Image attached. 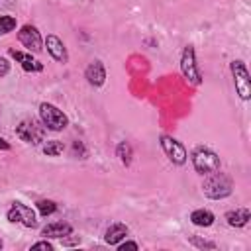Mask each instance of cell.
<instances>
[{
	"instance_id": "44dd1931",
	"label": "cell",
	"mask_w": 251,
	"mask_h": 251,
	"mask_svg": "<svg viewBox=\"0 0 251 251\" xmlns=\"http://www.w3.org/2000/svg\"><path fill=\"white\" fill-rule=\"evenodd\" d=\"M188 241H190L194 247H198V249H216V243H214V241L202 239V237H198V235H188Z\"/></svg>"
},
{
	"instance_id": "cb8c5ba5",
	"label": "cell",
	"mask_w": 251,
	"mask_h": 251,
	"mask_svg": "<svg viewBox=\"0 0 251 251\" xmlns=\"http://www.w3.org/2000/svg\"><path fill=\"white\" fill-rule=\"evenodd\" d=\"M126 249H139V245L135 241H120L118 243V251H126Z\"/></svg>"
},
{
	"instance_id": "30bf717a",
	"label": "cell",
	"mask_w": 251,
	"mask_h": 251,
	"mask_svg": "<svg viewBox=\"0 0 251 251\" xmlns=\"http://www.w3.org/2000/svg\"><path fill=\"white\" fill-rule=\"evenodd\" d=\"M45 47H47V53L57 63H63V65L69 63V51H67V47H65V43H63L61 37H57L55 33H49L45 37Z\"/></svg>"
},
{
	"instance_id": "ac0fdd59",
	"label": "cell",
	"mask_w": 251,
	"mask_h": 251,
	"mask_svg": "<svg viewBox=\"0 0 251 251\" xmlns=\"http://www.w3.org/2000/svg\"><path fill=\"white\" fill-rule=\"evenodd\" d=\"M63 151H65V145L59 139H49V141L43 143V153L47 157H59Z\"/></svg>"
},
{
	"instance_id": "8992f818",
	"label": "cell",
	"mask_w": 251,
	"mask_h": 251,
	"mask_svg": "<svg viewBox=\"0 0 251 251\" xmlns=\"http://www.w3.org/2000/svg\"><path fill=\"white\" fill-rule=\"evenodd\" d=\"M159 141H161V149L165 151V155L169 157L171 163H175V165H184L186 163L188 153H186V149L180 141H176L171 135H161Z\"/></svg>"
},
{
	"instance_id": "603a6c76",
	"label": "cell",
	"mask_w": 251,
	"mask_h": 251,
	"mask_svg": "<svg viewBox=\"0 0 251 251\" xmlns=\"http://www.w3.org/2000/svg\"><path fill=\"white\" fill-rule=\"evenodd\" d=\"M31 249H45V251H53V243H51V241H47V237H45V241H37V243H33V245H31Z\"/></svg>"
},
{
	"instance_id": "277c9868",
	"label": "cell",
	"mask_w": 251,
	"mask_h": 251,
	"mask_svg": "<svg viewBox=\"0 0 251 251\" xmlns=\"http://www.w3.org/2000/svg\"><path fill=\"white\" fill-rule=\"evenodd\" d=\"M229 71H231L233 84H235V90H237L239 98L249 100L251 98V76H249V71H247L245 63L235 59V61L229 63Z\"/></svg>"
},
{
	"instance_id": "e0dca14e",
	"label": "cell",
	"mask_w": 251,
	"mask_h": 251,
	"mask_svg": "<svg viewBox=\"0 0 251 251\" xmlns=\"http://www.w3.org/2000/svg\"><path fill=\"white\" fill-rule=\"evenodd\" d=\"M116 157L120 159L122 165L129 167V165H131V159H133V149H131V145H129L127 141H120V143L116 145Z\"/></svg>"
},
{
	"instance_id": "6da1fadb",
	"label": "cell",
	"mask_w": 251,
	"mask_h": 251,
	"mask_svg": "<svg viewBox=\"0 0 251 251\" xmlns=\"http://www.w3.org/2000/svg\"><path fill=\"white\" fill-rule=\"evenodd\" d=\"M202 192H204V196H208L212 200H224L233 192V182L226 173L216 171V173L206 175V178L202 182Z\"/></svg>"
},
{
	"instance_id": "d6986e66",
	"label": "cell",
	"mask_w": 251,
	"mask_h": 251,
	"mask_svg": "<svg viewBox=\"0 0 251 251\" xmlns=\"http://www.w3.org/2000/svg\"><path fill=\"white\" fill-rule=\"evenodd\" d=\"M35 206H37L39 214H41V216H45V218L57 212V204H55L53 200H37V202H35Z\"/></svg>"
},
{
	"instance_id": "3957f363",
	"label": "cell",
	"mask_w": 251,
	"mask_h": 251,
	"mask_svg": "<svg viewBox=\"0 0 251 251\" xmlns=\"http://www.w3.org/2000/svg\"><path fill=\"white\" fill-rule=\"evenodd\" d=\"M39 118H41L43 126L51 131H61L69 126V118L63 114V110H59L51 102H41L39 104Z\"/></svg>"
},
{
	"instance_id": "ba28073f",
	"label": "cell",
	"mask_w": 251,
	"mask_h": 251,
	"mask_svg": "<svg viewBox=\"0 0 251 251\" xmlns=\"http://www.w3.org/2000/svg\"><path fill=\"white\" fill-rule=\"evenodd\" d=\"M6 216H8V220H10L12 224H22V226H25V227H35V226H37L35 212H33L29 206L22 204V202H14Z\"/></svg>"
},
{
	"instance_id": "7c38bea8",
	"label": "cell",
	"mask_w": 251,
	"mask_h": 251,
	"mask_svg": "<svg viewBox=\"0 0 251 251\" xmlns=\"http://www.w3.org/2000/svg\"><path fill=\"white\" fill-rule=\"evenodd\" d=\"M8 53H10V57H14L22 65L24 71H27V73H39V71H43V63H39L37 59H33L29 53L16 51V49H10Z\"/></svg>"
},
{
	"instance_id": "5b68a950",
	"label": "cell",
	"mask_w": 251,
	"mask_h": 251,
	"mask_svg": "<svg viewBox=\"0 0 251 251\" xmlns=\"http://www.w3.org/2000/svg\"><path fill=\"white\" fill-rule=\"evenodd\" d=\"M180 71H182V76L198 86L202 82V76H200V69H198V63H196V51L192 45H186L182 49V55H180Z\"/></svg>"
},
{
	"instance_id": "5bb4252c",
	"label": "cell",
	"mask_w": 251,
	"mask_h": 251,
	"mask_svg": "<svg viewBox=\"0 0 251 251\" xmlns=\"http://www.w3.org/2000/svg\"><path fill=\"white\" fill-rule=\"evenodd\" d=\"M224 218H226V224L229 227H243L251 220V212H249V208H235V210L226 212Z\"/></svg>"
},
{
	"instance_id": "9c48e42d",
	"label": "cell",
	"mask_w": 251,
	"mask_h": 251,
	"mask_svg": "<svg viewBox=\"0 0 251 251\" xmlns=\"http://www.w3.org/2000/svg\"><path fill=\"white\" fill-rule=\"evenodd\" d=\"M18 39H20V43L24 45V47H27L29 51H33V53H39L43 47V39H41V33H39V29L35 27V25H31V24H24L22 27H20V31H18Z\"/></svg>"
},
{
	"instance_id": "4fadbf2b",
	"label": "cell",
	"mask_w": 251,
	"mask_h": 251,
	"mask_svg": "<svg viewBox=\"0 0 251 251\" xmlns=\"http://www.w3.org/2000/svg\"><path fill=\"white\" fill-rule=\"evenodd\" d=\"M71 233H73V226L69 222H53L41 229V235L49 237V239H61V237H67Z\"/></svg>"
},
{
	"instance_id": "d4e9b609",
	"label": "cell",
	"mask_w": 251,
	"mask_h": 251,
	"mask_svg": "<svg viewBox=\"0 0 251 251\" xmlns=\"http://www.w3.org/2000/svg\"><path fill=\"white\" fill-rule=\"evenodd\" d=\"M8 149H10V143L4 137H0V151H8Z\"/></svg>"
},
{
	"instance_id": "2e32d148",
	"label": "cell",
	"mask_w": 251,
	"mask_h": 251,
	"mask_svg": "<svg viewBox=\"0 0 251 251\" xmlns=\"http://www.w3.org/2000/svg\"><path fill=\"white\" fill-rule=\"evenodd\" d=\"M190 222L198 227H210L214 222H216V216L210 212V210H204V208H198L190 214Z\"/></svg>"
},
{
	"instance_id": "9a60e30c",
	"label": "cell",
	"mask_w": 251,
	"mask_h": 251,
	"mask_svg": "<svg viewBox=\"0 0 251 251\" xmlns=\"http://www.w3.org/2000/svg\"><path fill=\"white\" fill-rule=\"evenodd\" d=\"M127 233H129V229H127L126 224H112V226L106 229V233H104V241H106L108 245H118L122 239H126Z\"/></svg>"
},
{
	"instance_id": "52a82bcc",
	"label": "cell",
	"mask_w": 251,
	"mask_h": 251,
	"mask_svg": "<svg viewBox=\"0 0 251 251\" xmlns=\"http://www.w3.org/2000/svg\"><path fill=\"white\" fill-rule=\"evenodd\" d=\"M16 135L29 145H39L43 141V127L37 126L33 120H22L16 126Z\"/></svg>"
},
{
	"instance_id": "7402d4cb",
	"label": "cell",
	"mask_w": 251,
	"mask_h": 251,
	"mask_svg": "<svg viewBox=\"0 0 251 251\" xmlns=\"http://www.w3.org/2000/svg\"><path fill=\"white\" fill-rule=\"evenodd\" d=\"M8 73H10V61H8L6 57H2V55H0V78H2V76H6Z\"/></svg>"
},
{
	"instance_id": "ffe728a7",
	"label": "cell",
	"mask_w": 251,
	"mask_h": 251,
	"mask_svg": "<svg viewBox=\"0 0 251 251\" xmlns=\"http://www.w3.org/2000/svg\"><path fill=\"white\" fill-rule=\"evenodd\" d=\"M16 29V18L14 16H0V35H6Z\"/></svg>"
},
{
	"instance_id": "484cf974",
	"label": "cell",
	"mask_w": 251,
	"mask_h": 251,
	"mask_svg": "<svg viewBox=\"0 0 251 251\" xmlns=\"http://www.w3.org/2000/svg\"><path fill=\"white\" fill-rule=\"evenodd\" d=\"M0 249H2V239H0Z\"/></svg>"
},
{
	"instance_id": "8fae6325",
	"label": "cell",
	"mask_w": 251,
	"mask_h": 251,
	"mask_svg": "<svg viewBox=\"0 0 251 251\" xmlns=\"http://www.w3.org/2000/svg\"><path fill=\"white\" fill-rule=\"evenodd\" d=\"M84 78H86V82H88L90 86L100 88V86L106 82V67H104V63H102L100 59L90 61V65H88L86 71H84Z\"/></svg>"
},
{
	"instance_id": "7a4b0ae2",
	"label": "cell",
	"mask_w": 251,
	"mask_h": 251,
	"mask_svg": "<svg viewBox=\"0 0 251 251\" xmlns=\"http://www.w3.org/2000/svg\"><path fill=\"white\" fill-rule=\"evenodd\" d=\"M190 157H192V167H194V171H196L198 175H202V176L220 171V165H222V163H220V157H218V153H214V151L208 149V147L198 145V147L192 151Z\"/></svg>"
}]
</instances>
